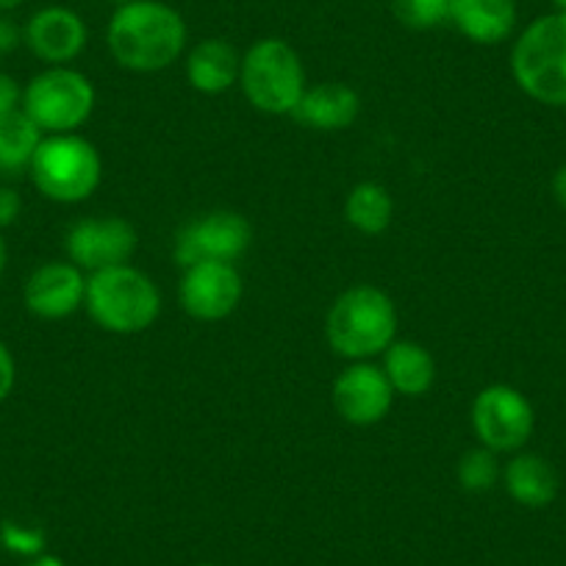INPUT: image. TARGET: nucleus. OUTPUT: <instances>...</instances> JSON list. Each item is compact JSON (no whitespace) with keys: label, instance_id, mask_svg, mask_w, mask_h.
Segmentation results:
<instances>
[{"label":"nucleus","instance_id":"f257e3e1","mask_svg":"<svg viewBox=\"0 0 566 566\" xmlns=\"http://www.w3.org/2000/svg\"><path fill=\"white\" fill-rule=\"evenodd\" d=\"M187 20L165 0H130L106 25L108 53L128 73H161L187 53Z\"/></svg>","mask_w":566,"mask_h":566},{"label":"nucleus","instance_id":"f03ea898","mask_svg":"<svg viewBox=\"0 0 566 566\" xmlns=\"http://www.w3.org/2000/svg\"><path fill=\"white\" fill-rule=\"evenodd\" d=\"M397 306L373 283H358L342 292L325 314V339L336 356L347 361H369L384 356L397 339Z\"/></svg>","mask_w":566,"mask_h":566},{"label":"nucleus","instance_id":"7ed1b4c3","mask_svg":"<svg viewBox=\"0 0 566 566\" xmlns=\"http://www.w3.org/2000/svg\"><path fill=\"white\" fill-rule=\"evenodd\" d=\"M84 308L97 328L134 336L159 319L161 292L148 272L130 264L108 266L86 277Z\"/></svg>","mask_w":566,"mask_h":566},{"label":"nucleus","instance_id":"20e7f679","mask_svg":"<svg viewBox=\"0 0 566 566\" xmlns=\"http://www.w3.org/2000/svg\"><path fill=\"white\" fill-rule=\"evenodd\" d=\"M516 86L542 106H566V14L549 12L527 23L511 48Z\"/></svg>","mask_w":566,"mask_h":566},{"label":"nucleus","instance_id":"39448f33","mask_svg":"<svg viewBox=\"0 0 566 566\" xmlns=\"http://www.w3.org/2000/svg\"><path fill=\"white\" fill-rule=\"evenodd\" d=\"M239 86L255 112L292 117L303 92L308 90L301 53L281 36L255 40L242 53Z\"/></svg>","mask_w":566,"mask_h":566},{"label":"nucleus","instance_id":"423d86ee","mask_svg":"<svg viewBox=\"0 0 566 566\" xmlns=\"http://www.w3.org/2000/svg\"><path fill=\"white\" fill-rule=\"evenodd\" d=\"M29 176L53 203H84L101 187L103 159L81 134H48L36 148Z\"/></svg>","mask_w":566,"mask_h":566},{"label":"nucleus","instance_id":"0eeeda50","mask_svg":"<svg viewBox=\"0 0 566 566\" xmlns=\"http://www.w3.org/2000/svg\"><path fill=\"white\" fill-rule=\"evenodd\" d=\"M97 92L84 73L67 67H45L23 90V112L42 134H78L92 117Z\"/></svg>","mask_w":566,"mask_h":566},{"label":"nucleus","instance_id":"6e6552de","mask_svg":"<svg viewBox=\"0 0 566 566\" xmlns=\"http://www.w3.org/2000/svg\"><path fill=\"white\" fill-rule=\"evenodd\" d=\"M472 433L492 453H520L533 437L536 413L531 400L509 384H492L472 400Z\"/></svg>","mask_w":566,"mask_h":566},{"label":"nucleus","instance_id":"1a4fd4ad","mask_svg":"<svg viewBox=\"0 0 566 566\" xmlns=\"http://www.w3.org/2000/svg\"><path fill=\"white\" fill-rule=\"evenodd\" d=\"M253 242V228L248 217L239 211L217 209L209 214H200L198 220H189L176 237V261L181 266H192L198 261H228L237 264L248 253Z\"/></svg>","mask_w":566,"mask_h":566},{"label":"nucleus","instance_id":"9d476101","mask_svg":"<svg viewBox=\"0 0 566 566\" xmlns=\"http://www.w3.org/2000/svg\"><path fill=\"white\" fill-rule=\"evenodd\" d=\"M136 228L123 217H84L73 222L64 237L67 261L92 275V272L108 270V266L130 264L136 253Z\"/></svg>","mask_w":566,"mask_h":566},{"label":"nucleus","instance_id":"9b49d317","mask_svg":"<svg viewBox=\"0 0 566 566\" xmlns=\"http://www.w3.org/2000/svg\"><path fill=\"white\" fill-rule=\"evenodd\" d=\"M244 295V283L237 264L228 261H198L184 266L178 283V301L192 319L200 323H220L231 317Z\"/></svg>","mask_w":566,"mask_h":566},{"label":"nucleus","instance_id":"f8f14e48","mask_svg":"<svg viewBox=\"0 0 566 566\" xmlns=\"http://www.w3.org/2000/svg\"><path fill=\"white\" fill-rule=\"evenodd\" d=\"M336 413L347 424L356 428H369L386 419V413L395 406V389L386 378L384 367L373 361H353L350 367L342 369L334 380L331 391Z\"/></svg>","mask_w":566,"mask_h":566},{"label":"nucleus","instance_id":"ddd939ff","mask_svg":"<svg viewBox=\"0 0 566 566\" xmlns=\"http://www.w3.org/2000/svg\"><path fill=\"white\" fill-rule=\"evenodd\" d=\"M90 42V29L84 18L70 7H42L36 9L23 25V45L48 67H67L70 62L84 53Z\"/></svg>","mask_w":566,"mask_h":566},{"label":"nucleus","instance_id":"4468645a","mask_svg":"<svg viewBox=\"0 0 566 566\" xmlns=\"http://www.w3.org/2000/svg\"><path fill=\"white\" fill-rule=\"evenodd\" d=\"M86 272L73 261H48L25 281L23 301L34 317L67 319L86 301Z\"/></svg>","mask_w":566,"mask_h":566},{"label":"nucleus","instance_id":"2eb2a0df","mask_svg":"<svg viewBox=\"0 0 566 566\" xmlns=\"http://www.w3.org/2000/svg\"><path fill=\"white\" fill-rule=\"evenodd\" d=\"M187 81L200 95H226L228 90L239 84L242 73V53L233 42L222 36H209L200 40L187 51Z\"/></svg>","mask_w":566,"mask_h":566},{"label":"nucleus","instance_id":"dca6fc26","mask_svg":"<svg viewBox=\"0 0 566 566\" xmlns=\"http://www.w3.org/2000/svg\"><path fill=\"white\" fill-rule=\"evenodd\" d=\"M358 112H361V97L353 86L342 84V81H325V84H314L303 92L292 117L312 130L334 134V130L350 128L358 119Z\"/></svg>","mask_w":566,"mask_h":566},{"label":"nucleus","instance_id":"f3484780","mask_svg":"<svg viewBox=\"0 0 566 566\" xmlns=\"http://www.w3.org/2000/svg\"><path fill=\"white\" fill-rule=\"evenodd\" d=\"M516 0H453L450 25L472 45L492 48L516 31Z\"/></svg>","mask_w":566,"mask_h":566},{"label":"nucleus","instance_id":"a211bd4d","mask_svg":"<svg viewBox=\"0 0 566 566\" xmlns=\"http://www.w3.org/2000/svg\"><path fill=\"white\" fill-rule=\"evenodd\" d=\"M380 367H384L395 395L422 397L437 384V358L419 342L395 339L384 350Z\"/></svg>","mask_w":566,"mask_h":566},{"label":"nucleus","instance_id":"6ab92c4d","mask_svg":"<svg viewBox=\"0 0 566 566\" xmlns=\"http://www.w3.org/2000/svg\"><path fill=\"white\" fill-rule=\"evenodd\" d=\"M505 492L525 509H547L558 497V472L538 453H514L503 467Z\"/></svg>","mask_w":566,"mask_h":566},{"label":"nucleus","instance_id":"aec40b11","mask_svg":"<svg viewBox=\"0 0 566 566\" xmlns=\"http://www.w3.org/2000/svg\"><path fill=\"white\" fill-rule=\"evenodd\" d=\"M345 220L364 237H380L389 231L395 220V200L391 192L378 181H361L347 192Z\"/></svg>","mask_w":566,"mask_h":566},{"label":"nucleus","instance_id":"412c9836","mask_svg":"<svg viewBox=\"0 0 566 566\" xmlns=\"http://www.w3.org/2000/svg\"><path fill=\"white\" fill-rule=\"evenodd\" d=\"M42 139H45V134L36 128V123L23 108L0 117V176L29 172Z\"/></svg>","mask_w":566,"mask_h":566},{"label":"nucleus","instance_id":"4be33fe9","mask_svg":"<svg viewBox=\"0 0 566 566\" xmlns=\"http://www.w3.org/2000/svg\"><path fill=\"white\" fill-rule=\"evenodd\" d=\"M455 478H459V486L464 492L483 494L492 492L497 486V481L503 478V467H500L497 453H492L489 448L478 444V448L467 450L459 459V467H455Z\"/></svg>","mask_w":566,"mask_h":566},{"label":"nucleus","instance_id":"5701e85b","mask_svg":"<svg viewBox=\"0 0 566 566\" xmlns=\"http://www.w3.org/2000/svg\"><path fill=\"white\" fill-rule=\"evenodd\" d=\"M391 14L411 31H433L450 23L453 0H391Z\"/></svg>","mask_w":566,"mask_h":566},{"label":"nucleus","instance_id":"b1692460","mask_svg":"<svg viewBox=\"0 0 566 566\" xmlns=\"http://www.w3.org/2000/svg\"><path fill=\"white\" fill-rule=\"evenodd\" d=\"M0 547L7 549V553L18 555V558L29 560L45 553L48 538L42 527L25 525V522L18 520H3L0 522Z\"/></svg>","mask_w":566,"mask_h":566},{"label":"nucleus","instance_id":"393cba45","mask_svg":"<svg viewBox=\"0 0 566 566\" xmlns=\"http://www.w3.org/2000/svg\"><path fill=\"white\" fill-rule=\"evenodd\" d=\"M20 108H23V86L12 75L0 70V117L20 112Z\"/></svg>","mask_w":566,"mask_h":566},{"label":"nucleus","instance_id":"a878e982","mask_svg":"<svg viewBox=\"0 0 566 566\" xmlns=\"http://www.w3.org/2000/svg\"><path fill=\"white\" fill-rule=\"evenodd\" d=\"M20 214H23V198H20L18 189L0 187V231L12 228L20 220Z\"/></svg>","mask_w":566,"mask_h":566},{"label":"nucleus","instance_id":"bb28decb","mask_svg":"<svg viewBox=\"0 0 566 566\" xmlns=\"http://www.w3.org/2000/svg\"><path fill=\"white\" fill-rule=\"evenodd\" d=\"M23 45V25L14 23L7 12H0V56H9Z\"/></svg>","mask_w":566,"mask_h":566},{"label":"nucleus","instance_id":"cd10ccee","mask_svg":"<svg viewBox=\"0 0 566 566\" xmlns=\"http://www.w3.org/2000/svg\"><path fill=\"white\" fill-rule=\"evenodd\" d=\"M14 384H18V364H14L12 350L0 342V402L12 395Z\"/></svg>","mask_w":566,"mask_h":566},{"label":"nucleus","instance_id":"c85d7f7f","mask_svg":"<svg viewBox=\"0 0 566 566\" xmlns=\"http://www.w3.org/2000/svg\"><path fill=\"white\" fill-rule=\"evenodd\" d=\"M553 195H555V200L560 203V209L566 211V165L553 176Z\"/></svg>","mask_w":566,"mask_h":566},{"label":"nucleus","instance_id":"c756f323","mask_svg":"<svg viewBox=\"0 0 566 566\" xmlns=\"http://www.w3.org/2000/svg\"><path fill=\"white\" fill-rule=\"evenodd\" d=\"M20 566H67V564H64V560L59 558V555L42 553V555H36V558L23 560V564H20Z\"/></svg>","mask_w":566,"mask_h":566},{"label":"nucleus","instance_id":"7c9ffc66","mask_svg":"<svg viewBox=\"0 0 566 566\" xmlns=\"http://www.w3.org/2000/svg\"><path fill=\"white\" fill-rule=\"evenodd\" d=\"M25 0H0V12H14L18 7H23Z\"/></svg>","mask_w":566,"mask_h":566},{"label":"nucleus","instance_id":"2f4dec72","mask_svg":"<svg viewBox=\"0 0 566 566\" xmlns=\"http://www.w3.org/2000/svg\"><path fill=\"white\" fill-rule=\"evenodd\" d=\"M7 264H9V250H7V242H3V237H0V275H3Z\"/></svg>","mask_w":566,"mask_h":566},{"label":"nucleus","instance_id":"473e14b6","mask_svg":"<svg viewBox=\"0 0 566 566\" xmlns=\"http://www.w3.org/2000/svg\"><path fill=\"white\" fill-rule=\"evenodd\" d=\"M555 12H564L566 14V0H553Z\"/></svg>","mask_w":566,"mask_h":566},{"label":"nucleus","instance_id":"72a5a7b5","mask_svg":"<svg viewBox=\"0 0 566 566\" xmlns=\"http://www.w3.org/2000/svg\"><path fill=\"white\" fill-rule=\"evenodd\" d=\"M108 3H114V9H117V7H125V3H130V0H108Z\"/></svg>","mask_w":566,"mask_h":566},{"label":"nucleus","instance_id":"f704fd0d","mask_svg":"<svg viewBox=\"0 0 566 566\" xmlns=\"http://www.w3.org/2000/svg\"><path fill=\"white\" fill-rule=\"evenodd\" d=\"M195 566H220V564H195Z\"/></svg>","mask_w":566,"mask_h":566}]
</instances>
